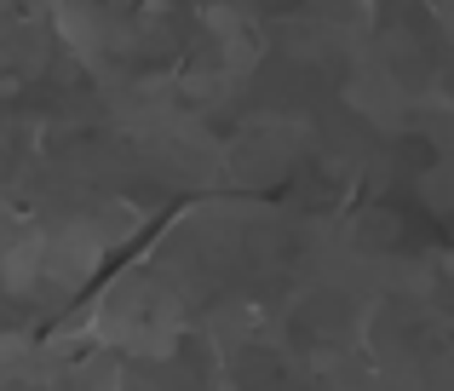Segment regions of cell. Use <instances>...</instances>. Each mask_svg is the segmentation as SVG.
<instances>
[{"label": "cell", "instance_id": "3", "mask_svg": "<svg viewBox=\"0 0 454 391\" xmlns=\"http://www.w3.org/2000/svg\"><path fill=\"white\" fill-rule=\"evenodd\" d=\"M259 12L265 18H294V12H305V0H259Z\"/></svg>", "mask_w": 454, "mask_h": 391}, {"label": "cell", "instance_id": "2", "mask_svg": "<svg viewBox=\"0 0 454 391\" xmlns=\"http://www.w3.org/2000/svg\"><path fill=\"white\" fill-rule=\"evenodd\" d=\"M236 380L242 386H282V363L277 357H259V351H242V357H236Z\"/></svg>", "mask_w": 454, "mask_h": 391}, {"label": "cell", "instance_id": "1", "mask_svg": "<svg viewBox=\"0 0 454 391\" xmlns=\"http://www.w3.org/2000/svg\"><path fill=\"white\" fill-rule=\"evenodd\" d=\"M391 156H397V168H403V173H432V168H437V145H432L426 133L397 138V145H391Z\"/></svg>", "mask_w": 454, "mask_h": 391}]
</instances>
